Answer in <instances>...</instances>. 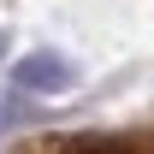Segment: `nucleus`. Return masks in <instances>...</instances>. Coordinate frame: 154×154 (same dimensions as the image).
<instances>
[{
	"mask_svg": "<svg viewBox=\"0 0 154 154\" xmlns=\"http://www.w3.org/2000/svg\"><path fill=\"white\" fill-rule=\"evenodd\" d=\"M30 119V107H24L18 95H0V131H12V125H24Z\"/></svg>",
	"mask_w": 154,
	"mask_h": 154,
	"instance_id": "nucleus-3",
	"label": "nucleus"
},
{
	"mask_svg": "<svg viewBox=\"0 0 154 154\" xmlns=\"http://www.w3.org/2000/svg\"><path fill=\"white\" fill-rule=\"evenodd\" d=\"M0 54H6V36H0Z\"/></svg>",
	"mask_w": 154,
	"mask_h": 154,
	"instance_id": "nucleus-4",
	"label": "nucleus"
},
{
	"mask_svg": "<svg viewBox=\"0 0 154 154\" xmlns=\"http://www.w3.org/2000/svg\"><path fill=\"white\" fill-rule=\"evenodd\" d=\"M12 83H18V95H59V89L77 83V71L65 59H54V54H30V59H18Z\"/></svg>",
	"mask_w": 154,
	"mask_h": 154,
	"instance_id": "nucleus-2",
	"label": "nucleus"
},
{
	"mask_svg": "<svg viewBox=\"0 0 154 154\" xmlns=\"http://www.w3.org/2000/svg\"><path fill=\"white\" fill-rule=\"evenodd\" d=\"M18 154H154V125H119V131H54V136H30Z\"/></svg>",
	"mask_w": 154,
	"mask_h": 154,
	"instance_id": "nucleus-1",
	"label": "nucleus"
}]
</instances>
